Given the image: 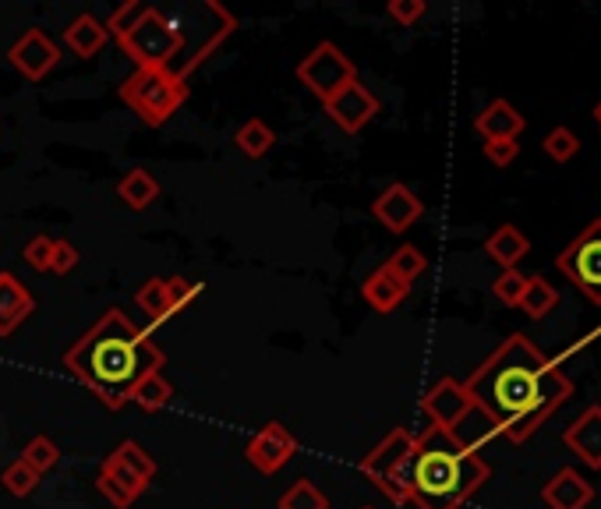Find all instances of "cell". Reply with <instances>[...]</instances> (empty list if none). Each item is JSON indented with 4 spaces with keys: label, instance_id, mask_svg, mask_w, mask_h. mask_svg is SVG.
Wrapping results in <instances>:
<instances>
[{
    "label": "cell",
    "instance_id": "6da1fadb",
    "mask_svg": "<svg viewBox=\"0 0 601 509\" xmlns=\"http://www.w3.org/2000/svg\"><path fill=\"white\" fill-rule=\"evenodd\" d=\"M463 389L499 425V436L517 446L573 397V382L559 371V361L541 355L523 332H513L492 358H484Z\"/></svg>",
    "mask_w": 601,
    "mask_h": 509
},
{
    "label": "cell",
    "instance_id": "7a4b0ae2",
    "mask_svg": "<svg viewBox=\"0 0 601 509\" xmlns=\"http://www.w3.org/2000/svg\"><path fill=\"white\" fill-rule=\"evenodd\" d=\"M163 350L121 308H110L64 355V368L82 386H89L110 410L131 403L134 386L152 371H163Z\"/></svg>",
    "mask_w": 601,
    "mask_h": 509
},
{
    "label": "cell",
    "instance_id": "3957f363",
    "mask_svg": "<svg viewBox=\"0 0 601 509\" xmlns=\"http://www.w3.org/2000/svg\"><path fill=\"white\" fill-rule=\"evenodd\" d=\"M489 463L468 453L450 432L429 428L418 436L411 471H407V502L418 509H460L489 481Z\"/></svg>",
    "mask_w": 601,
    "mask_h": 509
},
{
    "label": "cell",
    "instance_id": "277c9868",
    "mask_svg": "<svg viewBox=\"0 0 601 509\" xmlns=\"http://www.w3.org/2000/svg\"><path fill=\"white\" fill-rule=\"evenodd\" d=\"M110 39H118L124 57H131L134 68H170L184 47L178 18H167L160 8L146 0H128L107 18Z\"/></svg>",
    "mask_w": 601,
    "mask_h": 509
},
{
    "label": "cell",
    "instance_id": "5b68a950",
    "mask_svg": "<svg viewBox=\"0 0 601 509\" xmlns=\"http://www.w3.org/2000/svg\"><path fill=\"white\" fill-rule=\"evenodd\" d=\"M121 103L146 128H163L188 103V82L170 68H134L121 82Z\"/></svg>",
    "mask_w": 601,
    "mask_h": 509
},
{
    "label": "cell",
    "instance_id": "8992f818",
    "mask_svg": "<svg viewBox=\"0 0 601 509\" xmlns=\"http://www.w3.org/2000/svg\"><path fill=\"white\" fill-rule=\"evenodd\" d=\"M418 436L407 432V428H393L375 449H368L361 457L358 471L372 481L379 492H385L393 502H407V471H411V457H414Z\"/></svg>",
    "mask_w": 601,
    "mask_h": 509
},
{
    "label": "cell",
    "instance_id": "52a82bcc",
    "mask_svg": "<svg viewBox=\"0 0 601 509\" xmlns=\"http://www.w3.org/2000/svg\"><path fill=\"white\" fill-rule=\"evenodd\" d=\"M188 22H191V29H196V32H181L184 47L178 53V61L170 64V71L178 74V78H184V82H188V74L196 71L202 61H209V53L238 29V18L230 14L223 4H217V0H202V4L191 8L188 11Z\"/></svg>",
    "mask_w": 601,
    "mask_h": 509
},
{
    "label": "cell",
    "instance_id": "ba28073f",
    "mask_svg": "<svg viewBox=\"0 0 601 509\" xmlns=\"http://www.w3.org/2000/svg\"><path fill=\"white\" fill-rule=\"evenodd\" d=\"M559 269L567 272V280L584 293L588 301L601 305V217L591 220L567 248H562Z\"/></svg>",
    "mask_w": 601,
    "mask_h": 509
},
{
    "label": "cell",
    "instance_id": "9c48e42d",
    "mask_svg": "<svg viewBox=\"0 0 601 509\" xmlns=\"http://www.w3.org/2000/svg\"><path fill=\"white\" fill-rule=\"evenodd\" d=\"M354 78H358L354 61H351V57H347L337 43H329V39H325V43H319V47L298 64V82H301L308 92H315L322 103L329 100V96H337L343 86H351Z\"/></svg>",
    "mask_w": 601,
    "mask_h": 509
},
{
    "label": "cell",
    "instance_id": "30bf717a",
    "mask_svg": "<svg viewBox=\"0 0 601 509\" xmlns=\"http://www.w3.org/2000/svg\"><path fill=\"white\" fill-rule=\"evenodd\" d=\"M100 475L118 481L124 492H131L134 499H139L149 492L152 478H157V460H152L134 439H124L107 453V460L100 463Z\"/></svg>",
    "mask_w": 601,
    "mask_h": 509
},
{
    "label": "cell",
    "instance_id": "8fae6325",
    "mask_svg": "<svg viewBox=\"0 0 601 509\" xmlns=\"http://www.w3.org/2000/svg\"><path fill=\"white\" fill-rule=\"evenodd\" d=\"M61 61V47L43 29H26L22 36L8 47V64L29 78V82H43V78Z\"/></svg>",
    "mask_w": 601,
    "mask_h": 509
},
{
    "label": "cell",
    "instance_id": "7c38bea8",
    "mask_svg": "<svg viewBox=\"0 0 601 509\" xmlns=\"http://www.w3.org/2000/svg\"><path fill=\"white\" fill-rule=\"evenodd\" d=\"M294 453H298V439L290 436L287 425H280V421H269L266 428H259V432L251 436L248 446H244L248 463L266 478L283 471V467L294 460Z\"/></svg>",
    "mask_w": 601,
    "mask_h": 509
},
{
    "label": "cell",
    "instance_id": "4fadbf2b",
    "mask_svg": "<svg viewBox=\"0 0 601 509\" xmlns=\"http://www.w3.org/2000/svg\"><path fill=\"white\" fill-rule=\"evenodd\" d=\"M322 107L329 113V121L343 128L347 134H358L379 113V100L372 96V89L361 86V78H354L351 86H343L337 96H329Z\"/></svg>",
    "mask_w": 601,
    "mask_h": 509
},
{
    "label": "cell",
    "instance_id": "5bb4252c",
    "mask_svg": "<svg viewBox=\"0 0 601 509\" xmlns=\"http://www.w3.org/2000/svg\"><path fill=\"white\" fill-rule=\"evenodd\" d=\"M471 407H474L471 393L463 389V382H457L450 376L439 379L421 400V410H424V418H429V428H442V432H453V428L460 425V418L468 415Z\"/></svg>",
    "mask_w": 601,
    "mask_h": 509
},
{
    "label": "cell",
    "instance_id": "9a60e30c",
    "mask_svg": "<svg viewBox=\"0 0 601 509\" xmlns=\"http://www.w3.org/2000/svg\"><path fill=\"white\" fill-rule=\"evenodd\" d=\"M372 217L390 230V233H403V230H411L421 217H424V202L418 199V194L393 181L390 188H385L379 199L372 202Z\"/></svg>",
    "mask_w": 601,
    "mask_h": 509
},
{
    "label": "cell",
    "instance_id": "2e32d148",
    "mask_svg": "<svg viewBox=\"0 0 601 509\" xmlns=\"http://www.w3.org/2000/svg\"><path fill=\"white\" fill-rule=\"evenodd\" d=\"M541 502L549 509H588L594 502V485L573 467H562L541 488Z\"/></svg>",
    "mask_w": 601,
    "mask_h": 509
},
{
    "label": "cell",
    "instance_id": "e0dca14e",
    "mask_svg": "<svg viewBox=\"0 0 601 509\" xmlns=\"http://www.w3.org/2000/svg\"><path fill=\"white\" fill-rule=\"evenodd\" d=\"M361 298L364 305L379 311V316H393V311L411 298V283H403L397 272H390L385 266L372 269L361 283Z\"/></svg>",
    "mask_w": 601,
    "mask_h": 509
},
{
    "label": "cell",
    "instance_id": "ac0fdd59",
    "mask_svg": "<svg viewBox=\"0 0 601 509\" xmlns=\"http://www.w3.org/2000/svg\"><path fill=\"white\" fill-rule=\"evenodd\" d=\"M36 311L32 290L14 277V272H0V337H14L18 326H22Z\"/></svg>",
    "mask_w": 601,
    "mask_h": 509
},
{
    "label": "cell",
    "instance_id": "d6986e66",
    "mask_svg": "<svg viewBox=\"0 0 601 509\" xmlns=\"http://www.w3.org/2000/svg\"><path fill=\"white\" fill-rule=\"evenodd\" d=\"M562 442H567L570 453L584 460L591 471H601V407L598 403L588 407L584 415L567 428Z\"/></svg>",
    "mask_w": 601,
    "mask_h": 509
},
{
    "label": "cell",
    "instance_id": "ffe728a7",
    "mask_svg": "<svg viewBox=\"0 0 601 509\" xmlns=\"http://www.w3.org/2000/svg\"><path fill=\"white\" fill-rule=\"evenodd\" d=\"M474 131L484 142H517V134L523 131V113L510 100H492L478 113Z\"/></svg>",
    "mask_w": 601,
    "mask_h": 509
},
{
    "label": "cell",
    "instance_id": "44dd1931",
    "mask_svg": "<svg viewBox=\"0 0 601 509\" xmlns=\"http://www.w3.org/2000/svg\"><path fill=\"white\" fill-rule=\"evenodd\" d=\"M528 251H531L528 233L513 223H502L484 238V255H489L499 269H517L520 259H528Z\"/></svg>",
    "mask_w": 601,
    "mask_h": 509
},
{
    "label": "cell",
    "instance_id": "7402d4cb",
    "mask_svg": "<svg viewBox=\"0 0 601 509\" xmlns=\"http://www.w3.org/2000/svg\"><path fill=\"white\" fill-rule=\"evenodd\" d=\"M107 43H110L107 26L96 14H89V11L79 14V18H71V26L64 29V47L74 57H82V61H89V57H96V53H103Z\"/></svg>",
    "mask_w": 601,
    "mask_h": 509
},
{
    "label": "cell",
    "instance_id": "603a6c76",
    "mask_svg": "<svg viewBox=\"0 0 601 509\" xmlns=\"http://www.w3.org/2000/svg\"><path fill=\"white\" fill-rule=\"evenodd\" d=\"M118 199H121L128 209H134V212H146L152 202L160 199V181L152 178L149 170L131 167L124 178L118 181Z\"/></svg>",
    "mask_w": 601,
    "mask_h": 509
},
{
    "label": "cell",
    "instance_id": "cb8c5ba5",
    "mask_svg": "<svg viewBox=\"0 0 601 509\" xmlns=\"http://www.w3.org/2000/svg\"><path fill=\"white\" fill-rule=\"evenodd\" d=\"M450 436H453L463 449H468V453H478L481 446H489V442L499 436V425L474 403V407L468 410V415L460 418V425L453 428Z\"/></svg>",
    "mask_w": 601,
    "mask_h": 509
},
{
    "label": "cell",
    "instance_id": "d4e9b609",
    "mask_svg": "<svg viewBox=\"0 0 601 509\" xmlns=\"http://www.w3.org/2000/svg\"><path fill=\"white\" fill-rule=\"evenodd\" d=\"M555 305H559V290L541 277V272H534V277H528V287H523V293H520V311L528 319H545L549 311H555Z\"/></svg>",
    "mask_w": 601,
    "mask_h": 509
},
{
    "label": "cell",
    "instance_id": "484cf974",
    "mask_svg": "<svg viewBox=\"0 0 601 509\" xmlns=\"http://www.w3.org/2000/svg\"><path fill=\"white\" fill-rule=\"evenodd\" d=\"M134 305L146 311V319L152 326H163L173 319V308H170V293H167V280L163 277H152L146 280L139 290H134Z\"/></svg>",
    "mask_w": 601,
    "mask_h": 509
},
{
    "label": "cell",
    "instance_id": "4316f807",
    "mask_svg": "<svg viewBox=\"0 0 601 509\" xmlns=\"http://www.w3.org/2000/svg\"><path fill=\"white\" fill-rule=\"evenodd\" d=\"M234 146L248 156V160H262V156L273 152L277 146V131L269 128L262 117H251V121H244L234 134Z\"/></svg>",
    "mask_w": 601,
    "mask_h": 509
},
{
    "label": "cell",
    "instance_id": "83f0119b",
    "mask_svg": "<svg viewBox=\"0 0 601 509\" xmlns=\"http://www.w3.org/2000/svg\"><path fill=\"white\" fill-rule=\"evenodd\" d=\"M131 403L139 407V410H146V415H157V410L170 407V403H173V386H170V379L163 376V371H152V376H146L139 386H134Z\"/></svg>",
    "mask_w": 601,
    "mask_h": 509
},
{
    "label": "cell",
    "instance_id": "f1b7e54d",
    "mask_svg": "<svg viewBox=\"0 0 601 509\" xmlns=\"http://www.w3.org/2000/svg\"><path fill=\"white\" fill-rule=\"evenodd\" d=\"M382 266L390 269V272H397V277H400L403 283H411V287H414V280L421 277L424 269H429V259H424V251H421V248H414V244H400Z\"/></svg>",
    "mask_w": 601,
    "mask_h": 509
},
{
    "label": "cell",
    "instance_id": "f546056e",
    "mask_svg": "<svg viewBox=\"0 0 601 509\" xmlns=\"http://www.w3.org/2000/svg\"><path fill=\"white\" fill-rule=\"evenodd\" d=\"M22 460L32 467L36 475H50L57 463H61V446H57L50 436H32L22 449Z\"/></svg>",
    "mask_w": 601,
    "mask_h": 509
},
{
    "label": "cell",
    "instance_id": "4dcf8cb0",
    "mask_svg": "<svg viewBox=\"0 0 601 509\" xmlns=\"http://www.w3.org/2000/svg\"><path fill=\"white\" fill-rule=\"evenodd\" d=\"M277 506H280V509H329V499H325V492H322L315 481L298 478V481L280 496Z\"/></svg>",
    "mask_w": 601,
    "mask_h": 509
},
{
    "label": "cell",
    "instance_id": "1f68e13d",
    "mask_svg": "<svg viewBox=\"0 0 601 509\" xmlns=\"http://www.w3.org/2000/svg\"><path fill=\"white\" fill-rule=\"evenodd\" d=\"M0 485H4L14 499H29L36 488H40V475H36L32 467L22 457H18V460H11L4 467V471H0Z\"/></svg>",
    "mask_w": 601,
    "mask_h": 509
},
{
    "label": "cell",
    "instance_id": "d6a6232c",
    "mask_svg": "<svg viewBox=\"0 0 601 509\" xmlns=\"http://www.w3.org/2000/svg\"><path fill=\"white\" fill-rule=\"evenodd\" d=\"M541 146H545V152L552 156V160L555 163H570L573 160V156L580 152V139H577V134L570 131V128H552L549 134H545V142H541Z\"/></svg>",
    "mask_w": 601,
    "mask_h": 509
},
{
    "label": "cell",
    "instance_id": "836d02e7",
    "mask_svg": "<svg viewBox=\"0 0 601 509\" xmlns=\"http://www.w3.org/2000/svg\"><path fill=\"white\" fill-rule=\"evenodd\" d=\"M202 283L196 280H184V277H170L167 280V293H170V308H173V316H181V311H188L191 305H196L202 298Z\"/></svg>",
    "mask_w": 601,
    "mask_h": 509
},
{
    "label": "cell",
    "instance_id": "e575fe53",
    "mask_svg": "<svg viewBox=\"0 0 601 509\" xmlns=\"http://www.w3.org/2000/svg\"><path fill=\"white\" fill-rule=\"evenodd\" d=\"M523 287H528V277H523V272H517V269H502L499 277H495V283H492V293H495V298H499L502 305H507V308H517Z\"/></svg>",
    "mask_w": 601,
    "mask_h": 509
},
{
    "label": "cell",
    "instance_id": "d590c367",
    "mask_svg": "<svg viewBox=\"0 0 601 509\" xmlns=\"http://www.w3.org/2000/svg\"><path fill=\"white\" fill-rule=\"evenodd\" d=\"M50 255H53V238H47V233H36V238L22 248L26 266L36 272H50Z\"/></svg>",
    "mask_w": 601,
    "mask_h": 509
},
{
    "label": "cell",
    "instance_id": "8d00e7d4",
    "mask_svg": "<svg viewBox=\"0 0 601 509\" xmlns=\"http://www.w3.org/2000/svg\"><path fill=\"white\" fill-rule=\"evenodd\" d=\"M424 11H429L424 0H390V4H385V14H390L393 22H400L403 29L418 26L421 18H424Z\"/></svg>",
    "mask_w": 601,
    "mask_h": 509
},
{
    "label": "cell",
    "instance_id": "74e56055",
    "mask_svg": "<svg viewBox=\"0 0 601 509\" xmlns=\"http://www.w3.org/2000/svg\"><path fill=\"white\" fill-rule=\"evenodd\" d=\"M79 248H74L71 241H53V255H50V272L53 277H68V272L79 266Z\"/></svg>",
    "mask_w": 601,
    "mask_h": 509
},
{
    "label": "cell",
    "instance_id": "f35d334b",
    "mask_svg": "<svg viewBox=\"0 0 601 509\" xmlns=\"http://www.w3.org/2000/svg\"><path fill=\"white\" fill-rule=\"evenodd\" d=\"M96 488H100V496H103L113 509H131L134 502H139L131 492H124L118 481H110L107 475H96Z\"/></svg>",
    "mask_w": 601,
    "mask_h": 509
},
{
    "label": "cell",
    "instance_id": "ab89813d",
    "mask_svg": "<svg viewBox=\"0 0 601 509\" xmlns=\"http://www.w3.org/2000/svg\"><path fill=\"white\" fill-rule=\"evenodd\" d=\"M520 156V146L517 142H484V160L495 163L499 170L502 167H513Z\"/></svg>",
    "mask_w": 601,
    "mask_h": 509
},
{
    "label": "cell",
    "instance_id": "60d3db41",
    "mask_svg": "<svg viewBox=\"0 0 601 509\" xmlns=\"http://www.w3.org/2000/svg\"><path fill=\"white\" fill-rule=\"evenodd\" d=\"M594 121H598V128H601V103L594 107Z\"/></svg>",
    "mask_w": 601,
    "mask_h": 509
},
{
    "label": "cell",
    "instance_id": "b9f144b4",
    "mask_svg": "<svg viewBox=\"0 0 601 509\" xmlns=\"http://www.w3.org/2000/svg\"><path fill=\"white\" fill-rule=\"evenodd\" d=\"M368 509H372V506H368Z\"/></svg>",
    "mask_w": 601,
    "mask_h": 509
}]
</instances>
